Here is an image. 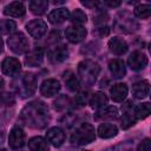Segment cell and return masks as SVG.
Segmentation results:
<instances>
[{"instance_id":"1","label":"cell","mask_w":151,"mask_h":151,"mask_svg":"<svg viewBox=\"0 0 151 151\" xmlns=\"http://www.w3.org/2000/svg\"><path fill=\"white\" fill-rule=\"evenodd\" d=\"M51 114L48 107L42 101H33L24 107L20 114V120L33 129H44L50 123Z\"/></svg>"},{"instance_id":"2","label":"cell","mask_w":151,"mask_h":151,"mask_svg":"<svg viewBox=\"0 0 151 151\" xmlns=\"http://www.w3.org/2000/svg\"><path fill=\"white\" fill-rule=\"evenodd\" d=\"M99 72H100L99 64L93 60L85 59L78 64V76L81 83L85 84L86 86H91L96 83Z\"/></svg>"},{"instance_id":"3","label":"cell","mask_w":151,"mask_h":151,"mask_svg":"<svg viewBox=\"0 0 151 151\" xmlns=\"http://www.w3.org/2000/svg\"><path fill=\"white\" fill-rule=\"evenodd\" d=\"M96 139V130L90 123H83L71 136L72 144L85 145L90 144Z\"/></svg>"},{"instance_id":"4","label":"cell","mask_w":151,"mask_h":151,"mask_svg":"<svg viewBox=\"0 0 151 151\" xmlns=\"http://www.w3.org/2000/svg\"><path fill=\"white\" fill-rule=\"evenodd\" d=\"M7 45H8L9 50L17 54L26 53L29 48L28 39L21 32H15V33L11 34L7 39Z\"/></svg>"},{"instance_id":"5","label":"cell","mask_w":151,"mask_h":151,"mask_svg":"<svg viewBox=\"0 0 151 151\" xmlns=\"http://www.w3.org/2000/svg\"><path fill=\"white\" fill-rule=\"evenodd\" d=\"M35 88H37V77L31 72L25 73L21 78V86L20 88H18V91L22 94V97H29L34 93Z\"/></svg>"},{"instance_id":"6","label":"cell","mask_w":151,"mask_h":151,"mask_svg":"<svg viewBox=\"0 0 151 151\" xmlns=\"http://www.w3.org/2000/svg\"><path fill=\"white\" fill-rule=\"evenodd\" d=\"M28 34L34 39H40L47 32V24L41 19H34L26 24Z\"/></svg>"},{"instance_id":"7","label":"cell","mask_w":151,"mask_h":151,"mask_svg":"<svg viewBox=\"0 0 151 151\" xmlns=\"http://www.w3.org/2000/svg\"><path fill=\"white\" fill-rule=\"evenodd\" d=\"M87 34V31L85 27L80 26V25H71L68 27H66L65 29V37L68 41L73 42V44H77V42H80L85 39Z\"/></svg>"},{"instance_id":"8","label":"cell","mask_w":151,"mask_h":151,"mask_svg":"<svg viewBox=\"0 0 151 151\" xmlns=\"http://www.w3.org/2000/svg\"><path fill=\"white\" fill-rule=\"evenodd\" d=\"M21 70V64L17 58L7 57L1 63V71L7 77H15Z\"/></svg>"},{"instance_id":"9","label":"cell","mask_w":151,"mask_h":151,"mask_svg":"<svg viewBox=\"0 0 151 151\" xmlns=\"http://www.w3.org/2000/svg\"><path fill=\"white\" fill-rule=\"evenodd\" d=\"M127 64L131 70L140 71L147 65V57L140 51H134L130 54V57L127 59Z\"/></svg>"},{"instance_id":"10","label":"cell","mask_w":151,"mask_h":151,"mask_svg":"<svg viewBox=\"0 0 151 151\" xmlns=\"http://www.w3.org/2000/svg\"><path fill=\"white\" fill-rule=\"evenodd\" d=\"M65 138H66V134H65L64 130L60 127H57V126L51 127L46 132V142H48L51 145H53L55 147H59L60 145H63L65 142Z\"/></svg>"},{"instance_id":"11","label":"cell","mask_w":151,"mask_h":151,"mask_svg":"<svg viewBox=\"0 0 151 151\" xmlns=\"http://www.w3.org/2000/svg\"><path fill=\"white\" fill-rule=\"evenodd\" d=\"M60 83L57 80V79H46L42 81V84L40 85V93L44 96V97H53L54 94H57L59 91H60Z\"/></svg>"},{"instance_id":"12","label":"cell","mask_w":151,"mask_h":151,"mask_svg":"<svg viewBox=\"0 0 151 151\" xmlns=\"http://www.w3.org/2000/svg\"><path fill=\"white\" fill-rule=\"evenodd\" d=\"M47 55H48V59L51 63L59 64L68 58V50L65 45H58V46H54L53 48H51L48 51Z\"/></svg>"},{"instance_id":"13","label":"cell","mask_w":151,"mask_h":151,"mask_svg":"<svg viewBox=\"0 0 151 151\" xmlns=\"http://www.w3.org/2000/svg\"><path fill=\"white\" fill-rule=\"evenodd\" d=\"M4 13H5V15H8V17L20 18V17L25 15L26 7H25L24 2H21V1H13V2H9L4 8Z\"/></svg>"},{"instance_id":"14","label":"cell","mask_w":151,"mask_h":151,"mask_svg":"<svg viewBox=\"0 0 151 151\" xmlns=\"http://www.w3.org/2000/svg\"><path fill=\"white\" fill-rule=\"evenodd\" d=\"M8 144L12 149H20L25 144V132L20 127H13L9 132Z\"/></svg>"},{"instance_id":"15","label":"cell","mask_w":151,"mask_h":151,"mask_svg":"<svg viewBox=\"0 0 151 151\" xmlns=\"http://www.w3.org/2000/svg\"><path fill=\"white\" fill-rule=\"evenodd\" d=\"M123 117H122V127L123 129H129L136 123V118L133 114V105L131 101H127L123 107Z\"/></svg>"},{"instance_id":"16","label":"cell","mask_w":151,"mask_h":151,"mask_svg":"<svg viewBox=\"0 0 151 151\" xmlns=\"http://www.w3.org/2000/svg\"><path fill=\"white\" fill-rule=\"evenodd\" d=\"M44 59V50L41 47H35L31 52H28L25 57V63L29 67H37L42 63Z\"/></svg>"},{"instance_id":"17","label":"cell","mask_w":151,"mask_h":151,"mask_svg":"<svg viewBox=\"0 0 151 151\" xmlns=\"http://www.w3.org/2000/svg\"><path fill=\"white\" fill-rule=\"evenodd\" d=\"M107 46H109V50L116 55H122V54L126 53V51L129 48L126 41L122 38H118V37L111 38L107 42Z\"/></svg>"},{"instance_id":"18","label":"cell","mask_w":151,"mask_h":151,"mask_svg":"<svg viewBox=\"0 0 151 151\" xmlns=\"http://www.w3.org/2000/svg\"><path fill=\"white\" fill-rule=\"evenodd\" d=\"M118 117V110L114 106H103L100 110H98L94 113V119L96 120H113Z\"/></svg>"},{"instance_id":"19","label":"cell","mask_w":151,"mask_h":151,"mask_svg":"<svg viewBox=\"0 0 151 151\" xmlns=\"http://www.w3.org/2000/svg\"><path fill=\"white\" fill-rule=\"evenodd\" d=\"M109 70H110L111 76L114 79H120V78L125 77V74H126L125 64L120 59H112V60H110V63H109Z\"/></svg>"},{"instance_id":"20","label":"cell","mask_w":151,"mask_h":151,"mask_svg":"<svg viewBox=\"0 0 151 151\" xmlns=\"http://www.w3.org/2000/svg\"><path fill=\"white\" fill-rule=\"evenodd\" d=\"M48 21L51 24H61L64 21H66L67 19H70V12L67 8L65 7H60V8H55L52 12H50L48 17H47Z\"/></svg>"},{"instance_id":"21","label":"cell","mask_w":151,"mask_h":151,"mask_svg":"<svg viewBox=\"0 0 151 151\" xmlns=\"http://www.w3.org/2000/svg\"><path fill=\"white\" fill-rule=\"evenodd\" d=\"M127 92H129V88H127L126 84H124V83H117V84H114V85L111 87V90H110L112 100H113V101H117V103L123 101V100L126 98Z\"/></svg>"},{"instance_id":"22","label":"cell","mask_w":151,"mask_h":151,"mask_svg":"<svg viewBox=\"0 0 151 151\" xmlns=\"http://www.w3.org/2000/svg\"><path fill=\"white\" fill-rule=\"evenodd\" d=\"M150 92V84L147 80H140L132 85V94L137 99H143L149 96Z\"/></svg>"},{"instance_id":"23","label":"cell","mask_w":151,"mask_h":151,"mask_svg":"<svg viewBox=\"0 0 151 151\" xmlns=\"http://www.w3.org/2000/svg\"><path fill=\"white\" fill-rule=\"evenodd\" d=\"M118 134V129L114 124L111 123H103L98 127V136L103 139H109L116 137Z\"/></svg>"},{"instance_id":"24","label":"cell","mask_w":151,"mask_h":151,"mask_svg":"<svg viewBox=\"0 0 151 151\" xmlns=\"http://www.w3.org/2000/svg\"><path fill=\"white\" fill-rule=\"evenodd\" d=\"M28 149L31 151H48L47 142L42 137H33L28 140Z\"/></svg>"},{"instance_id":"25","label":"cell","mask_w":151,"mask_h":151,"mask_svg":"<svg viewBox=\"0 0 151 151\" xmlns=\"http://www.w3.org/2000/svg\"><path fill=\"white\" fill-rule=\"evenodd\" d=\"M88 103L92 109H99L107 104V97L103 92H96L90 97Z\"/></svg>"},{"instance_id":"26","label":"cell","mask_w":151,"mask_h":151,"mask_svg":"<svg viewBox=\"0 0 151 151\" xmlns=\"http://www.w3.org/2000/svg\"><path fill=\"white\" fill-rule=\"evenodd\" d=\"M150 112H151V104L149 101L142 103L133 109V114L136 119H145L150 114Z\"/></svg>"},{"instance_id":"27","label":"cell","mask_w":151,"mask_h":151,"mask_svg":"<svg viewBox=\"0 0 151 151\" xmlns=\"http://www.w3.org/2000/svg\"><path fill=\"white\" fill-rule=\"evenodd\" d=\"M28 7L33 14L41 15L46 12V9L48 7V2L45 0H33V1H29Z\"/></svg>"},{"instance_id":"28","label":"cell","mask_w":151,"mask_h":151,"mask_svg":"<svg viewBox=\"0 0 151 151\" xmlns=\"http://www.w3.org/2000/svg\"><path fill=\"white\" fill-rule=\"evenodd\" d=\"M64 80H65V84H66V87L72 91V92H76L79 90L80 87V84H79V80L76 78V76L72 73V72H66L64 74Z\"/></svg>"},{"instance_id":"29","label":"cell","mask_w":151,"mask_h":151,"mask_svg":"<svg viewBox=\"0 0 151 151\" xmlns=\"http://www.w3.org/2000/svg\"><path fill=\"white\" fill-rule=\"evenodd\" d=\"M151 14V6L147 4H142L134 7V15L140 19H147Z\"/></svg>"},{"instance_id":"30","label":"cell","mask_w":151,"mask_h":151,"mask_svg":"<svg viewBox=\"0 0 151 151\" xmlns=\"http://www.w3.org/2000/svg\"><path fill=\"white\" fill-rule=\"evenodd\" d=\"M70 20H71L72 22H74L76 25H78V24L86 22L87 17H86L85 12H83L81 9H74V11L70 14Z\"/></svg>"},{"instance_id":"31","label":"cell","mask_w":151,"mask_h":151,"mask_svg":"<svg viewBox=\"0 0 151 151\" xmlns=\"http://www.w3.org/2000/svg\"><path fill=\"white\" fill-rule=\"evenodd\" d=\"M17 28V24L9 19L7 20H2L0 21V32L4 33V34H8V33H12L14 32Z\"/></svg>"},{"instance_id":"32","label":"cell","mask_w":151,"mask_h":151,"mask_svg":"<svg viewBox=\"0 0 151 151\" xmlns=\"http://www.w3.org/2000/svg\"><path fill=\"white\" fill-rule=\"evenodd\" d=\"M14 103H15V99L13 94L7 93V92L0 93V106H12Z\"/></svg>"},{"instance_id":"33","label":"cell","mask_w":151,"mask_h":151,"mask_svg":"<svg viewBox=\"0 0 151 151\" xmlns=\"http://www.w3.org/2000/svg\"><path fill=\"white\" fill-rule=\"evenodd\" d=\"M68 104H70V103H68V98H67L66 96H61V97H59V98L54 101V109L61 111V110L66 109V106H67Z\"/></svg>"},{"instance_id":"34","label":"cell","mask_w":151,"mask_h":151,"mask_svg":"<svg viewBox=\"0 0 151 151\" xmlns=\"http://www.w3.org/2000/svg\"><path fill=\"white\" fill-rule=\"evenodd\" d=\"M137 151H151V140L149 138H145L139 145Z\"/></svg>"},{"instance_id":"35","label":"cell","mask_w":151,"mask_h":151,"mask_svg":"<svg viewBox=\"0 0 151 151\" xmlns=\"http://www.w3.org/2000/svg\"><path fill=\"white\" fill-rule=\"evenodd\" d=\"M98 31H99L100 35H107V34H109V32H110L107 26H105V27H100V28H98Z\"/></svg>"},{"instance_id":"36","label":"cell","mask_w":151,"mask_h":151,"mask_svg":"<svg viewBox=\"0 0 151 151\" xmlns=\"http://www.w3.org/2000/svg\"><path fill=\"white\" fill-rule=\"evenodd\" d=\"M107 6H110V7H117V6H119L120 5V2L119 1H106L105 2Z\"/></svg>"},{"instance_id":"37","label":"cell","mask_w":151,"mask_h":151,"mask_svg":"<svg viewBox=\"0 0 151 151\" xmlns=\"http://www.w3.org/2000/svg\"><path fill=\"white\" fill-rule=\"evenodd\" d=\"M2 50H4V41L1 39V37H0V52H2Z\"/></svg>"},{"instance_id":"38","label":"cell","mask_w":151,"mask_h":151,"mask_svg":"<svg viewBox=\"0 0 151 151\" xmlns=\"http://www.w3.org/2000/svg\"><path fill=\"white\" fill-rule=\"evenodd\" d=\"M0 151H6V150L5 149H0Z\"/></svg>"}]
</instances>
